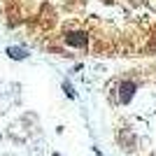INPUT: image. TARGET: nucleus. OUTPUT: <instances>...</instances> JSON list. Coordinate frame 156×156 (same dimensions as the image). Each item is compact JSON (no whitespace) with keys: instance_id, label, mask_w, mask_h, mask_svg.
Segmentation results:
<instances>
[{"instance_id":"f03ea898","label":"nucleus","mask_w":156,"mask_h":156,"mask_svg":"<svg viewBox=\"0 0 156 156\" xmlns=\"http://www.w3.org/2000/svg\"><path fill=\"white\" fill-rule=\"evenodd\" d=\"M135 93V82H124V84H119V100L121 103H128L130 98Z\"/></svg>"},{"instance_id":"39448f33","label":"nucleus","mask_w":156,"mask_h":156,"mask_svg":"<svg viewBox=\"0 0 156 156\" xmlns=\"http://www.w3.org/2000/svg\"><path fill=\"white\" fill-rule=\"evenodd\" d=\"M51 156H58V154H51Z\"/></svg>"},{"instance_id":"20e7f679","label":"nucleus","mask_w":156,"mask_h":156,"mask_svg":"<svg viewBox=\"0 0 156 156\" xmlns=\"http://www.w3.org/2000/svg\"><path fill=\"white\" fill-rule=\"evenodd\" d=\"M63 89H65V93H68V96H70V98H75V91H72V86L68 84V82H65V84H63Z\"/></svg>"},{"instance_id":"f257e3e1","label":"nucleus","mask_w":156,"mask_h":156,"mask_svg":"<svg viewBox=\"0 0 156 156\" xmlns=\"http://www.w3.org/2000/svg\"><path fill=\"white\" fill-rule=\"evenodd\" d=\"M63 42L68 47H75V49H86L89 47V35H86V30H68L63 35Z\"/></svg>"},{"instance_id":"7ed1b4c3","label":"nucleus","mask_w":156,"mask_h":156,"mask_svg":"<svg viewBox=\"0 0 156 156\" xmlns=\"http://www.w3.org/2000/svg\"><path fill=\"white\" fill-rule=\"evenodd\" d=\"M7 56L14 58V61H23L28 54H26V49H21V47H7Z\"/></svg>"}]
</instances>
